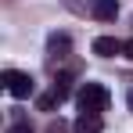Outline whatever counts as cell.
I'll use <instances>...</instances> for the list:
<instances>
[{
  "instance_id": "obj_2",
  "label": "cell",
  "mask_w": 133,
  "mask_h": 133,
  "mask_svg": "<svg viewBox=\"0 0 133 133\" xmlns=\"http://www.w3.org/2000/svg\"><path fill=\"white\" fill-rule=\"evenodd\" d=\"M4 90H7L11 97H18V101H22V97H29V94L36 90V83H32V76H29V72L7 68V72H4Z\"/></svg>"
},
{
  "instance_id": "obj_1",
  "label": "cell",
  "mask_w": 133,
  "mask_h": 133,
  "mask_svg": "<svg viewBox=\"0 0 133 133\" xmlns=\"http://www.w3.org/2000/svg\"><path fill=\"white\" fill-rule=\"evenodd\" d=\"M108 90L101 87V83H83V87H79V94H76V104H79V111H97V115H101V111L108 108Z\"/></svg>"
},
{
  "instance_id": "obj_5",
  "label": "cell",
  "mask_w": 133,
  "mask_h": 133,
  "mask_svg": "<svg viewBox=\"0 0 133 133\" xmlns=\"http://www.w3.org/2000/svg\"><path fill=\"white\" fill-rule=\"evenodd\" d=\"M72 130H76V133H101V130H104V122H101L97 111H79V119L72 122Z\"/></svg>"
},
{
  "instance_id": "obj_9",
  "label": "cell",
  "mask_w": 133,
  "mask_h": 133,
  "mask_svg": "<svg viewBox=\"0 0 133 133\" xmlns=\"http://www.w3.org/2000/svg\"><path fill=\"white\" fill-rule=\"evenodd\" d=\"M61 4H65L68 11H76V15H87V11H90V4H87V0H61Z\"/></svg>"
},
{
  "instance_id": "obj_8",
  "label": "cell",
  "mask_w": 133,
  "mask_h": 133,
  "mask_svg": "<svg viewBox=\"0 0 133 133\" xmlns=\"http://www.w3.org/2000/svg\"><path fill=\"white\" fill-rule=\"evenodd\" d=\"M54 90H58L61 97H68V94H72V76H68V72H61V76L54 79Z\"/></svg>"
},
{
  "instance_id": "obj_13",
  "label": "cell",
  "mask_w": 133,
  "mask_h": 133,
  "mask_svg": "<svg viewBox=\"0 0 133 133\" xmlns=\"http://www.w3.org/2000/svg\"><path fill=\"white\" fill-rule=\"evenodd\" d=\"M126 104H130V111H133V90H130V97H126Z\"/></svg>"
},
{
  "instance_id": "obj_6",
  "label": "cell",
  "mask_w": 133,
  "mask_h": 133,
  "mask_svg": "<svg viewBox=\"0 0 133 133\" xmlns=\"http://www.w3.org/2000/svg\"><path fill=\"white\" fill-rule=\"evenodd\" d=\"M122 40H115V36H97L94 40V54H101V58H115V54H122Z\"/></svg>"
},
{
  "instance_id": "obj_3",
  "label": "cell",
  "mask_w": 133,
  "mask_h": 133,
  "mask_svg": "<svg viewBox=\"0 0 133 133\" xmlns=\"http://www.w3.org/2000/svg\"><path fill=\"white\" fill-rule=\"evenodd\" d=\"M90 15L97 22H115L119 15V0H90Z\"/></svg>"
},
{
  "instance_id": "obj_7",
  "label": "cell",
  "mask_w": 133,
  "mask_h": 133,
  "mask_svg": "<svg viewBox=\"0 0 133 133\" xmlns=\"http://www.w3.org/2000/svg\"><path fill=\"white\" fill-rule=\"evenodd\" d=\"M61 101H65V97H61L58 90H50V94H40V97H36V104H40V111H54L58 104H61Z\"/></svg>"
},
{
  "instance_id": "obj_4",
  "label": "cell",
  "mask_w": 133,
  "mask_h": 133,
  "mask_svg": "<svg viewBox=\"0 0 133 133\" xmlns=\"http://www.w3.org/2000/svg\"><path fill=\"white\" fill-rule=\"evenodd\" d=\"M68 47H72V40H68L65 32H50V40H47V54H50V65L65 58V54H68Z\"/></svg>"
},
{
  "instance_id": "obj_10",
  "label": "cell",
  "mask_w": 133,
  "mask_h": 133,
  "mask_svg": "<svg viewBox=\"0 0 133 133\" xmlns=\"http://www.w3.org/2000/svg\"><path fill=\"white\" fill-rule=\"evenodd\" d=\"M7 133H32V126H29V122H11Z\"/></svg>"
},
{
  "instance_id": "obj_11",
  "label": "cell",
  "mask_w": 133,
  "mask_h": 133,
  "mask_svg": "<svg viewBox=\"0 0 133 133\" xmlns=\"http://www.w3.org/2000/svg\"><path fill=\"white\" fill-rule=\"evenodd\" d=\"M47 133H68V130H65V122H50V126H47Z\"/></svg>"
},
{
  "instance_id": "obj_12",
  "label": "cell",
  "mask_w": 133,
  "mask_h": 133,
  "mask_svg": "<svg viewBox=\"0 0 133 133\" xmlns=\"http://www.w3.org/2000/svg\"><path fill=\"white\" fill-rule=\"evenodd\" d=\"M122 54H126V58L133 61V40H126V47H122Z\"/></svg>"
}]
</instances>
